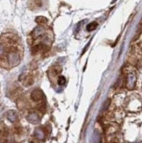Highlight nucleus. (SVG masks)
I'll use <instances>...</instances> for the list:
<instances>
[{
	"label": "nucleus",
	"instance_id": "obj_1",
	"mask_svg": "<svg viewBox=\"0 0 142 143\" xmlns=\"http://www.w3.org/2000/svg\"><path fill=\"white\" fill-rule=\"evenodd\" d=\"M42 96H43L42 92H41V91L39 89L34 90V91L32 92V98L34 101H40L42 98Z\"/></svg>",
	"mask_w": 142,
	"mask_h": 143
},
{
	"label": "nucleus",
	"instance_id": "obj_3",
	"mask_svg": "<svg viewBox=\"0 0 142 143\" xmlns=\"http://www.w3.org/2000/svg\"><path fill=\"white\" fill-rule=\"evenodd\" d=\"M96 27V23H91V24H90L88 26H87V29H88V31H91V30L95 29V28Z\"/></svg>",
	"mask_w": 142,
	"mask_h": 143
},
{
	"label": "nucleus",
	"instance_id": "obj_4",
	"mask_svg": "<svg viewBox=\"0 0 142 143\" xmlns=\"http://www.w3.org/2000/svg\"><path fill=\"white\" fill-rule=\"evenodd\" d=\"M36 21H37V22H39V23H42V22H47V19H45V18H43V17H39V18H37Z\"/></svg>",
	"mask_w": 142,
	"mask_h": 143
},
{
	"label": "nucleus",
	"instance_id": "obj_2",
	"mask_svg": "<svg viewBox=\"0 0 142 143\" xmlns=\"http://www.w3.org/2000/svg\"><path fill=\"white\" fill-rule=\"evenodd\" d=\"M33 84V76H28L25 79L24 84L26 86H30V85H32Z\"/></svg>",
	"mask_w": 142,
	"mask_h": 143
}]
</instances>
